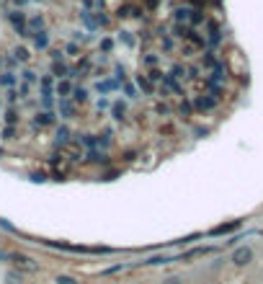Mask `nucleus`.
<instances>
[{"label": "nucleus", "mask_w": 263, "mask_h": 284, "mask_svg": "<svg viewBox=\"0 0 263 284\" xmlns=\"http://www.w3.org/2000/svg\"><path fill=\"white\" fill-rule=\"evenodd\" d=\"M250 261H253V248L240 246V248L232 251V264H235V266H248Z\"/></svg>", "instance_id": "1"}, {"label": "nucleus", "mask_w": 263, "mask_h": 284, "mask_svg": "<svg viewBox=\"0 0 263 284\" xmlns=\"http://www.w3.org/2000/svg\"><path fill=\"white\" fill-rule=\"evenodd\" d=\"M11 23H13V29H16L18 34H23V36H28V31H26V13H21V11H16V13H11Z\"/></svg>", "instance_id": "3"}, {"label": "nucleus", "mask_w": 263, "mask_h": 284, "mask_svg": "<svg viewBox=\"0 0 263 284\" xmlns=\"http://www.w3.org/2000/svg\"><path fill=\"white\" fill-rule=\"evenodd\" d=\"M31 26H34V29H39V31H42V26H44V21H42V16H39V18H31Z\"/></svg>", "instance_id": "34"}, {"label": "nucleus", "mask_w": 263, "mask_h": 284, "mask_svg": "<svg viewBox=\"0 0 263 284\" xmlns=\"http://www.w3.org/2000/svg\"><path fill=\"white\" fill-rule=\"evenodd\" d=\"M13 3H16V6H26V3H28V0H13Z\"/></svg>", "instance_id": "42"}, {"label": "nucleus", "mask_w": 263, "mask_h": 284, "mask_svg": "<svg viewBox=\"0 0 263 284\" xmlns=\"http://www.w3.org/2000/svg\"><path fill=\"white\" fill-rule=\"evenodd\" d=\"M31 181H34V184H44V181H47V173H42V171H39V173H31Z\"/></svg>", "instance_id": "27"}, {"label": "nucleus", "mask_w": 263, "mask_h": 284, "mask_svg": "<svg viewBox=\"0 0 263 284\" xmlns=\"http://www.w3.org/2000/svg\"><path fill=\"white\" fill-rule=\"evenodd\" d=\"M34 47H36V49H47V47H49V34H47V31H36Z\"/></svg>", "instance_id": "9"}, {"label": "nucleus", "mask_w": 263, "mask_h": 284, "mask_svg": "<svg viewBox=\"0 0 263 284\" xmlns=\"http://www.w3.org/2000/svg\"><path fill=\"white\" fill-rule=\"evenodd\" d=\"M170 261H173L170 256H153V259H147L144 264L147 266H160V264H170Z\"/></svg>", "instance_id": "16"}, {"label": "nucleus", "mask_w": 263, "mask_h": 284, "mask_svg": "<svg viewBox=\"0 0 263 284\" xmlns=\"http://www.w3.org/2000/svg\"><path fill=\"white\" fill-rule=\"evenodd\" d=\"M0 152H3V150H0Z\"/></svg>", "instance_id": "43"}, {"label": "nucleus", "mask_w": 263, "mask_h": 284, "mask_svg": "<svg viewBox=\"0 0 263 284\" xmlns=\"http://www.w3.org/2000/svg\"><path fill=\"white\" fill-rule=\"evenodd\" d=\"M57 109H60V114H62L65 119H75V106H72V104H70L67 98H60Z\"/></svg>", "instance_id": "7"}, {"label": "nucleus", "mask_w": 263, "mask_h": 284, "mask_svg": "<svg viewBox=\"0 0 263 284\" xmlns=\"http://www.w3.org/2000/svg\"><path fill=\"white\" fill-rule=\"evenodd\" d=\"M163 78H165V72H160V70H150V80H153V83H160Z\"/></svg>", "instance_id": "25"}, {"label": "nucleus", "mask_w": 263, "mask_h": 284, "mask_svg": "<svg viewBox=\"0 0 263 284\" xmlns=\"http://www.w3.org/2000/svg\"><path fill=\"white\" fill-rule=\"evenodd\" d=\"M0 227H3V230H8V233H18V230H16V227H13L8 220H3V217H0Z\"/></svg>", "instance_id": "31"}, {"label": "nucleus", "mask_w": 263, "mask_h": 284, "mask_svg": "<svg viewBox=\"0 0 263 284\" xmlns=\"http://www.w3.org/2000/svg\"><path fill=\"white\" fill-rule=\"evenodd\" d=\"M178 111H181V116H191V111H194V106H191V101H183Z\"/></svg>", "instance_id": "22"}, {"label": "nucleus", "mask_w": 263, "mask_h": 284, "mask_svg": "<svg viewBox=\"0 0 263 284\" xmlns=\"http://www.w3.org/2000/svg\"><path fill=\"white\" fill-rule=\"evenodd\" d=\"M67 145H70V127L62 124L57 130V147H67Z\"/></svg>", "instance_id": "8"}, {"label": "nucleus", "mask_w": 263, "mask_h": 284, "mask_svg": "<svg viewBox=\"0 0 263 284\" xmlns=\"http://www.w3.org/2000/svg\"><path fill=\"white\" fill-rule=\"evenodd\" d=\"M111 114H114V119H116V121H122V119H124V114H127V104H124V101H116L114 106H111Z\"/></svg>", "instance_id": "13"}, {"label": "nucleus", "mask_w": 263, "mask_h": 284, "mask_svg": "<svg viewBox=\"0 0 263 284\" xmlns=\"http://www.w3.org/2000/svg\"><path fill=\"white\" fill-rule=\"evenodd\" d=\"M108 106H111L108 98H98V109H108Z\"/></svg>", "instance_id": "37"}, {"label": "nucleus", "mask_w": 263, "mask_h": 284, "mask_svg": "<svg viewBox=\"0 0 263 284\" xmlns=\"http://www.w3.org/2000/svg\"><path fill=\"white\" fill-rule=\"evenodd\" d=\"M57 284H80V281L72 279V276H67V274H60V276H57Z\"/></svg>", "instance_id": "24"}, {"label": "nucleus", "mask_w": 263, "mask_h": 284, "mask_svg": "<svg viewBox=\"0 0 263 284\" xmlns=\"http://www.w3.org/2000/svg\"><path fill=\"white\" fill-rule=\"evenodd\" d=\"M168 75H170V78H176V80H178V78H186V67H183V65H176Z\"/></svg>", "instance_id": "21"}, {"label": "nucleus", "mask_w": 263, "mask_h": 284, "mask_svg": "<svg viewBox=\"0 0 263 284\" xmlns=\"http://www.w3.org/2000/svg\"><path fill=\"white\" fill-rule=\"evenodd\" d=\"M70 93H72V83H70L67 78H62L60 83H57V96H60V98H67Z\"/></svg>", "instance_id": "10"}, {"label": "nucleus", "mask_w": 263, "mask_h": 284, "mask_svg": "<svg viewBox=\"0 0 263 284\" xmlns=\"http://www.w3.org/2000/svg\"><path fill=\"white\" fill-rule=\"evenodd\" d=\"M217 101H219V98H214L212 93H207V96H196L191 106H194V109H199V111H212V109L217 106Z\"/></svg>", "instance_id": "2"}, {"label": "nucleus", "mask_w": 263, "mask_h": 284, "mask_svg": "<svg viewBox=\"0 0 263 284\" xmlns=\"http://www.w3.org/2000/svg\"><path fill=\"white\" fill-rule=\"evenodd\" d=\"M54 121H57V116H54L52 111H42V114H36L34 124H36V127H49V124H54Z\"/></svg>", "instance_id": "4"}, {"label": "nucleus", "mask_w": 263, "mask_h": 284, "mask_svg": "<svg viewBox=\"0 0 263 284\" xmlns=\"http://www.w3.org/2000/svg\"><path fill=\"white\" fill-rule=\"evenodd\" d=\"M52 75L60 80V78H70V67L62 62V60H54V65H52Z\"/></svg>", "instance_id": "6"}, {"label": "nucleus", "mask_w": 263, "mask_h": 284, "mask_svg": "<svg viewBox=\"0 0 263 284\" xmlns=\"http://www.w3.org/2000/svg\"><path fill=\"white\" fill-rule=\"evenodd\" d=\"M137 86H139V88H142L144 93H153V83H150V80H147V78H142V75L137 78Z\"/></svg>", "instance_id": "19"}, {"label": "nucleus", "mask_w": 263, "mask_h": 284, "mask_svg": "<svg viewBox=\"0 0 263 284\" xmlns=\"http://www.w3.org/2000/svg\"><path fill=\"white\" fill-rule=\"evenodd\" d=\"M96 88H98V93H111V91H119L122 86L116 83V80H103V83H98Z\"/></svg>", "instance_id": "11"}, {"label": "nucleus", "mask_w": 263, "mask_h": 284, "mask_svg": "<svg viewBox=\"0 0 263 284\" xmlns=\"http://www.w3.org/2000/svg\"><path fill=\"white\" fill-rule=\"evenodd\" d=\"M142 62H144L147 67H155V65H158V57H155V55H147V57H144Z\"/></svg>", "instance_id": "29"}, {"label": "nucleus", "mask_w": 263, "mask_h": 284, "mask_svg": "<svg viewBox=\"0 0 263 284\" xmlns=\"http://www.w3.org/2000/svg\"><path fill=\"white\" fill-rule=\"evenodd\" d=\"M52 104H54V93H52V91H42V109L49 111Z\"/></svg>", "instance_id": "14"}, {"label": "nucleus", "mask_w": 263, "mask_h": 284, "mask_svg": "<svg viewBox=\"0 0 263 284\" xmlns=\"http://www.w3.org/2000/svg\"><path fill=\"white\" fill-rule=\"evenodd\" d=\"M155 111H158V114H163V116H168V114H170V106H168V104H158V106H155Z\"/></svg>", "instance_id": "30"}, {"label": "nucleus", "mask_w": 263, "mask_h": 284, "mask_svg": "<svg viewBox=\"0 0 263 284\" xmlns=\"http://www.w3.org/2000/svg\"><path fill=\"white\" fill-rule=\"evenodd\" d=\"M176 18H178V21H189V18H191V11H189V8L176 11Z\"/></svg>", "instance_id": "26"}, {"label": "nucleus", "mask_w": 263, "mask_h": 284, "mask_svg": "<svg viewBox=\"0 0 263 284\" xmlns=\"http://www.w3.org/2000/svg\"><path fill=\"white\" fill-rule=\"evenodd\" d=\"M3 137L11 140V137H13V127H6V130H3Z\"/></svg>", "instance_id": "40"}, {"label": "nucleus", "mask_w": 263, "mask_h": 284, "mask_svg": "<svg viewBox=\"0 0 263 284\" xmlns=\"http://www.w3.org/2000/svg\"><path fill=\"white\" fill-rule=\"evenodd\" d=\"M119 39H122V42H124L127 47H132V44H134V39L129 36V31H122V36H119Z\"/></svg>", "instance_id": "28"}, {"label": "nucleus", "mask_w": 263, "mask_h": 284, "mask_svg": "<svg viewBox=\"0 0 263 284\" xmlns=\"http://www.w3.org/2000/svg\"><path fill=\"white\" fill-rule=\"evenodd\" d=\"M163 49H168V52L173 49V39H163Z\"/></svg>", "instance_id": "38"}, {"label": "nucleus", "mask_w": 263, "mask_h": 284, "mask_svg": "<svg viewBox=\"0 0 263 284\" xmlns=\"http://www.w3.org/2000/svg\"><path fill=\"white\" fill-rule=\"evenodd\" d=\"M6 121H8V124H13V121H16V111H8L6 114Z\"/></svg>", "instance_id": "39"}, {"label": "nucleus", "mask_w": 263, "mask_h": 284, "mask_svg": "<svg viewBox=\"0 0 263 284\" xmlns=\"http://www.w3.org/2000/svg\"><path fill=\"white\" fill-rule=\"evenodd\" d=\"M111 47H114V42H111V39H103V42H101V49H103V52H111Z\"/></svg>", "instance_id": "33"}, {"label": "nucleus", "mask_w": 263, "mask_h": 284, "mask_svg": "<svg viewBox=\"0 0 263 284\" xmlns=\"http://www.w3.org/2000/svg\"><path fill=\"white\" fill-rule=\"evenodd\" d=\"M0 86H6V88L16 86V75L13 72H3V75H0Z\"/></svg>", "instance_id": "17"}, {"label": "nucleus", "mask_w": 263, "mask_h": 284, "mask_svg": "<svg viewBox=\"0 0 263 284\" xmlns=\"http://www.w3.org/2000/svg\"><path fill=\"white\" fill-rule=\"evenodd\" d=\"M88 163H101V166H106V163H108V155H106V152H98V150H91V152H88Z\"/></svg>", "instance_id": "12"}, {"label": "nucleus", "mask_w": 263, "mask_h": 284, "mask_svg": "<svg viewBox=\"0 0 263 284\" xmlns=\"http://www.w3.org/2000/svg\"><path fill=\"white\" fill-rule=\"evenodd\" d=\"M16 93H21V96H28V83H21Z\"/></svg>", "instance_id": "35"}, {"label": "nucleus", "mask_w": 263, "mask_h": 284, "mask_svg": "<svg viewBox=\"0 0 263 284\" xmlns=\"http://www.w3.org/2000/svg\"><path fill=\"white\" fill-rule=\"evenodd\" d=\"M16 60L18 62H26L28 60V49L26 47H16Z\"/></svg>", "instance_id": "23"}, {"label": "nucleus", "mask_w": 263, "mask_h": 284, "mask_svg": "<svg viewBox=\"0 0 263 284\" xmlns=\"http://www.w3.org/2000/svg\"><path fill=\"white\" fill-rule=\"evenodd\" d=\"M163 284H181V279H178V276H170V279H165Z\"/></svg>", "instance_id": "41"}, {"label": "nucleus", "mask_w": 263, "mask_h": 284, "mask_svg": "<svg viewBox=\"0 0 263 284\" xmlns=\"http://www.w3.org/2000/svg\"><path fill=\"white\" fill-rule=\"evenodd\" d=\"M52 83H54V78H52V75H44V78L39 80V86H42V91H52Z\"/></svg>", "instance_id": "20"}, {"label": "nucleus", "mask_w": 263, "mask_h": 284, "mask_svg": "<svg viewBox=\"0 0 263 284\" xmlns=\"http://www.w3.org/2000/svg\"><path fill=\"white\" fill-rule=\"evenodd\" d=\"M72 98H75V104H85L88 101V91L85 88H72Z\"/></svg>", "instance_id": "15"}, {"label": "nucleus", "mask_w": 263, "mask_h": 284, "mask_svg": "<svg viewBox=\"0 0 263 284\" xmlns=\"http://www.w3.org/2000/svg\"><path fill=\"white\" fill-rule=\"evenodd\" d=\"M124 93H127L129 98H137V91H134L132 86H124Z\"/></svg>", "instance_id": "36"}, {"label": "nucleus", "mask_w": 263, "mask_h": 284, "mask_svg": "<svg viewBox=\"0 0 263 284\" xmlns=\"http://www.w3.org/2000/svg\"><path fill=\"white\" fill-rule=\"evenodd\" d=\"M34 80H36V72L26 70V72H23V83H34Z\"/></svg>", "instance_id": "32"}, {"label": "nucleus", "mask_w": 263, "mask_h": 284, "mask_svg": "<svg viewBox=\"0 0 263 284\" xmlns=\"http://www.w3.org/2000/svg\"><path fill=\"white\" fill-rule=\"evenodd\" d=\"M80 142H83L85 147L96 150V145H98V137H93V135H80Z\"/></svg>", "instance_id": "18"}, {"label": "nucleus", "mask_w": 263, "mask_h": 284, "mask_svg": "<svg viewBox=\"0 0 263 284\" xmlns=\"http://www.w3.org/2000/svg\"><path fill=\"white\" fill-rule=\"evenodd\" d=\"M243 222L240 220H232V222H224V225H217L214 230H212V235H227V233H232V230H238Z\"/></svg>", "instance_id": "5"}]
</instances>
